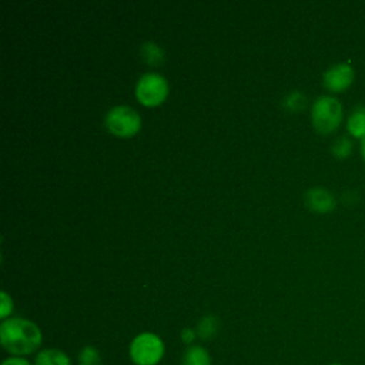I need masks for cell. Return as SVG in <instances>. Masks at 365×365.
<instances>
[{
    "mask_svg": "<svg viewBox=\"0 0 365 365\" xmlns=\"http://www.w3.org/2000/svg\"><path fill=\"white\" fill-rule=\"evenodd\" d=\"M41 331L30 319L11 317L0 324V344L11 356L34 354L41 346Z\"/></svg>",
    "mask_w": 365,
    "mask_h": 365,
    "instance_id": "6da1fadb",
    "label": "cell"
},
{
    "mask_svg": "<svg viewBox=\"0 0 365 365\" xmlns=\"http://www.w3.org/2000/svg\"><path fill=\"white\" fill-rule=\"evenodd\" d=\"M344 117V108L341 101L334 96H319L311 108V120L314 128L321 134L334 133Z\"/></svg>",
    "mask_w": 365,
    "mask_h": 365,
    "instance_id": "7a4b0ae2",
    "label": "cell"
},
{
    "mask_svg": "<svg viewBox=\"0 0 365 365\" xmlns=\"http://www.w3.org/2000/svg\"><path fill=\"white\" fill-rule=\"evenodd\" d=\"M165 345L154 332H141L133 338L128 348L130 359L134 365H157L163 359Z\"/></svg>",
    "mask_w": 365,
    "mask_h": 365,
    "instance_id": "3957f363",
    "label": "cell"
},
{
    "mask_svg": "<svg viewBox=\"0 0 365 365\" xmlns=\"http://www.w3.org/2000/svg\"><path fill=\"white\" fill-rule=\"evenodd\" d=\"M106 125L117 137H131L141 127V118L135 110L128 106H115L106 114Z\"/></svg>",
    "mask_w": 365,
    "mask_h": 365,
    "instance_id": "277c9868",
    "label": "cell"
},
{
    "mask_svg": "<svg viewBox=\"0 0 365 365\" xmlns=\"http://www.w3.org/2000/svg\"><path fill=\"white\" fill-rule=\"evenodd\" d=\"M168 94V83L158 73H145L135 86V96L144 106L154 107L161 104Z\"/></svg>",
    "mask_w": 365,
    "mask_h": 365,
    "instance_id": "5b68a950",
    "label": "cell"
},
{
    "mask_svg": "<svg viewBox=\"0 0 365 365\" xmlns=\"http://www.w3.org/2000/svg\"><path fill=\"white\" fill-rule=\"evenodd\" d=\"M354 78L355 71L349 63H336L324 73L322 81L331 93H342L354 83Z\"/></svg>",
    "mask_w": 365,
    "mask_h": 365,
    "instance_id": "8992f818",
    "label": "cell"
},
{
    "mask_svg": "<svg viewBox=\"0 0 365 365\" xmlns=\"http://www.w3.org/2000/svg\"><path fill=\"white\" fill-rule=\"evenodd\" d=\"M305 204L309 210L325 214L335 210L336 200L329 190L324 187H314L305 192Z\"/></svg>",
    "mask_w": 365,
    "mask_h": 365,
    "instance_id": "52a82bcc",
    "label": "cell"
},
{
    "mask_svg": "<svg viewBox=\"0 0 365 365\" xmlns=\"http://www.w3.org/2000/svg\"><path fill=\"white\" fill-rule=\"evenodd\" d=\"M34 365H71V359L61 349L44 348L37 352Z\"/></svg>",
    "mask_w": 365,
    "mask_h": 365,
    "instance_id": "ba28073f",
    "label": "cell"
},
{
    "mask_svg": "<svg viewBox=\"0 0 365 365\" xmlns=\"http://www.w3.org/2000/svg\"><path fill=\"white\" fill-rule=\"evenodd\" d=\"M346 130L351 137L364 138L365 137V106H356L348 120H346Z\"/></svg>",
    "mask_w": 365,
    "mask_h": 365,
    "instance_id": "9c48e42d",
    "label": "cell"
},
{
    "mask_svg": "<svg viewBox=\"0 0 365 365\" xmlns=\"http://www.w3.org/2000/svg\"><path fill=\"white\" fill-rule=\"evenodd\" d=\"M181 365H211L210 352L201 345H190L181 356Z\"/></svg>",
    "mask_w": 365,
    "mask_h": 365,
    "instance_id": "30bf717a",
    "label": "cell"
},
{
    "mask_svg": "<svg viewBox=\"0 0 365 365\" xmlns=\"http://www.w3.org/2000/svg\"><path fill=\"white\" fill-rule=\"evenodd\" d=\"M141 57L148 64H160L164 60V51L163 48L155 43H144L141 46Z\"/></svg>",
    "mask_w": 365,
    "mask_h": 365,
    "instance_id": "8fae6325",
    "label": "cell"
},
{
    "mask_svg": "<svg viewBox=\"0 0 365 365\" xmlns=\"http://www.w3.org/2000/svg\"><path fill=\"white\" fill-rule=\"evenodd\" d=\"M218 329V319L212 315H207L204 318H201V321L198 322L197 327V332L202 339H210L215 335Z\"/></svg>",
    "mask_w": 365,
    "mask_h": 365,
    "instance_id": "7c38bea8",
    "label": "cell"
},
{
    "mask_svg": "<svg viewBox=\"0 0 365 365\" xmlns=\"http://www.w3.org/2000/svg\"><path fill=\"white\" fill-rule=\"evenodd\" d=\"M352 140L346 135H341L339 138H336L331 147V151L334 154V157L339 158V160H344L346 158L348 155H351L352 153Z\"/></svg>",
    "mask_w": 365,
    "mask_h": 365,
    "instance_id": "4fadbf2b",
    "label": "cell"
},
{
    "mask_svg": "<svg viewBox=\"0 0 365 365\" xmlns=\"http://www.w3.org/2000/svg\"><path fill=\"white\" fill-rule=\"evenodd\" d=\"M307 97L301 91H291L284 98V107L288 111H299L305 107Z\"/></svg>",
    "mask_w": 365,
    "mask_h": 365,
    "instance_id": "5bb4252c",
    "label": "cell"
},
{
    "mask_svg": "<svg viewBox=\"0 0 365 365\" xmlns=\"http://www.w3.org/2000/svg\"><path fill=\"white\" fill-rule=\"evenodd\" d=\"M78 362L80 365H100L101 356L97 348L94 346H84L78 354Z\"/></svg>",
    "mask_w": 365,
    "mask_h": 365,
    "instance_id": "9a60e30c",
    "label": "cell"
},
{
    "mask_svg": "<svg viewBox=\"0 0 365 365\" xmlns=\"http://www.w3.org/2000/svg\"><path fill=\"white\" fill-rule=\"evenodd\" d=\"M0 299H1V305H0V318L4 321V319H7V317H9V315L11 314V311H13V301H11V298L9 297V294L4 292V291H1Z\"/></svg>",
    "mask_w": 365,
    "mask_h": 365,
    "instance_id": "2e32d148",
    "label": "cell"
},
{
    "mask_svg": "<svg viewBox=\"0 0 365 365\" xmlns=\"http://www.w3.org/2000/svg\"><path fill=\"white\" fill-rule=\"evenodd\" d=\"M0 365H31V362L24 356H9L3 359Z\"/></svg>",
    "mask_w": 365,
    "mask_h": 365,
    "instance_id": "e0dca14e",
    "label": "cell"
},
{
    "mask_svg": "<svg viewBox=\"0 0 365 365\" xmlns=\"http://www.w3.org/2000/svg\"><path fill=\"white\" fill-rule=\"evenodd\" d=\"M195 339V331L192 328H184L181 331V341L187 345L192 344V341Z\"/></svg>",
    "mask_w": 365,
    "mask_h": 365,
    "instance_id": "ac0fdd59",
    "label": "cell"
},
{
    "mask_svg": "<svg viewBox=\"0 0 365 365\" xmlns=\"http://www.w3.org/2000/svg\"><path fill=\"white\" fill-rule=\"evenodd\" d=\"M361 154H362V158L365 160V137L361 140Z\"/></svg>",
    "mask_w": 365,
    "mask_h": 365,
    "instance_id": "d6986e66",
    "label": "cell"
},
{
    "mask_svg": "<svg viewBox=\"0 0 365 365\" xmlns=\"http://www.w3.org/2000/svg\"><path fill=\"white\" fill-rule=\"evenodd\" d=\"M328 365H344V364H341V362H331V364H328Z\"/></svg>",
    "mask_w": 365,
    "mask_h": 365,
    "instance_id": "ffe728a7",
    "label": "cell"
}]
</instances>
